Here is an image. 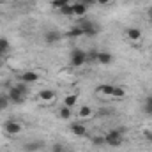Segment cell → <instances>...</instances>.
<instances>
[{
	"mask_svg": "<svg viewBox=\"0 0 152 152\" xmlns=\"http://www.w3.org/2000/svg\"><path fill=\"white\" fill-rule=\"evenodd\" d=\"M71 9H73V16H76V18H83L87 14V11H88V7H85L80 2H73L71 4Z\"/></svg>",
	"mask_w": 152,
	"mask_h": 152,
	"instance_id": "obj_7",
	"label": "cell"
},
{
	"mask_svg": "<svg viewBox=\"0 0 152 152\" xmlns=\"http://www.w3.org/2000/svg\"><path fill=\"white\" fill-rule=\"evenodd\" d=\"M76 103H78V94H69L64 99V106H67V108H73Z\"/></svg>",
	"mask_w": 152,
	"mask_h": 152,
	"instance_id": "obj_16",
	"label": "cell"
},
{
	"mask_svg": "<svg viewBox=\"0 0 152 152\" xmlns=\"http://www.w3.org/2000/svg\"><path fill=\"white\" fill-rule=\"evenodd\" d=\"M112 97H115V99H122V97H126V90H124L122 87H113Z\"/></svg>",
	"mask_w": 152,
	"mask_h": 152,
	"instance_id": "obj_21",
	"label": "cell"
},
{
	"mask_svg": "<svg viewBox=\"0 0 152 152\" xmlns=\"http://www.w3.org/2000/svg\"><path fill=\"white\" fill-rule=\"evenodd\" d=\"M9 103H11V101H9V97H7L5 94H0V112H2L4 108H7V106H9Z\"/></svg>",
	"mask_w": 152,
	"mask_h": 152,
	"instance_id": "obj_25",
	"label": "cell"
},
{
	"mask_svg": "<svg viewBox=\"0 0 152 152\" xmlns=\"http://www.w3.org/2000/svg\"><path fill=\"white\" fill-rule=\"evenodd\" d=\"M78 2H80V4H83L85 7H92V5H97V4H96V0H78Z\"/></svg>",
	"mask_w": 152,
	"mask_h": 152,
	"instance_id": "obj_28",
	"label": "cell"
},
{
	"mask_svg": "<svg viewBox=\"0 0 152 152\" xmlns=\"http://www.w3.org/2000/svg\"><path fill=\"white\" fill-rule=\"evenodd\" d=\"M113 87L115 85H110V83H104V85H99L96 90H97V94H104V96H112V92H113Z\"/></svg>",
	"mask_w": 152,
	"mask_h": 152,
	"instance_id": "obj_14",
	"label": "cell"
},
{
	"mask_svg": "<svg viewBox=\"0 0 152 152\" xmlns=\"http://www.w3.org/2000/svg\"><path fill=\"white\" fill-rule=\"evenodd\" d=\"M2 55H4V53H2V51H0V57H2Z\"/></svg>",
	"mask_w": 152,
	"mask_h": 152,
	"instance_id": "obj_33",
	"label": "cell"
},
{
	"mask_svg": "<svg viewBox=\"0 0 152 152\" xmlns=\"http://www.w3.org/2000/svg\"><path fill=\"white\" fill-rule=\"evenodd\" d=\"M104 143L110 147H118L122 143V131L120 129H112L104 134Z\"/></svg>",
	"mask_w": 152,
	"mask_h": 152,
	"instance_id": "obj_3",
	"label": "cell"
},
{
	"mask_svg": "<svg viewBox=\"0 0 152 152\" xmlns=\"http://www.w3.org/2000/svg\"><path fill=\"white\" fill-rule=\"evenodd\" d=\"M23 149H25L27 152H34V151H39V149H41V143H39V142H34V143L30 142V143H25V147H23Z\"/></svg>",
	"mask_w": 152,
	"mask_h": 152,
	"instance_id": "obj_23",
	"label": "cell"
},
{
	"mask_svg": "<svg viewBox=\"0 0 152 152\" xmlns=\"http://www.w3.org/2000/svg\"><path fill=\"white\" fill-rule=\"evenodd\" d=\"M9 48H11V42H9V39L0 37V51H2V53H7V51H9Z\"/></svg>",
	"mask_w": 152,
	"mask_h": 152,
	"instance_id": "obj_22",
	"label": "cell"
},
{
	"mask_svg": "<svg viewBox=\"0 0 152 152\" xmlns=\"http://www.w3.org/2000/svg\"><path fill=\"white\" fill-rule=\"evenodd\" d=\"M71 115H73V112H71V108H67V106H62L60 112H58V117H60L62 120H69Z\"/></svg>",
	"mask_w": 152,
	"mask_h": 152,
	"instance_id": "obj_19",
	"label": "cell"
},
{
	"mask_svg": "<svg viewBox=\"0 0 152 152\" xmlns=\"http://www.w3.org/2000/svg\"><path fill=\"white\" fill-rule=\"evenodd\" d=\"M126 37L129 39L131 42H138V41L142 39V30L136 28V27H129V28L126 30Z\"/></svg>",
	"mask_w": 152,
	"mask_h": 152,
	"instance_id": "obj_8",
	"label": "cell"
},
{
	"mask_svg": "<svg viewBox=\"0 0 152 152\" xmlns=\"http://www.w3.org/2000/svg\"><path fill=\"white\" fill-rule=\"evenodd\" d=\"M39 99H41L42 103H53V101L57 99V92L51 90V88H44V90L39 92Z\"/></svg>",
	"mask_w": 152,
	"mask_h": 152,
	"instance_id": "obj_6",
	"label": "cell"
},
{
	"mask_svg": "<svg viewBox=\"0 0 152 152\" xmlns=\"http://www.w3.org/2000/svg\"><path fill=\"white\" fill-rule=\"evenodd\" d=\"M51 152H66V149H64V145L55 143V145H53V149H51Z\"/></svg>",
	"mask_w": 152,
	"mask_h": 152,
	"instance_id": "obj_29",
	"label": "cell"
},
{
	"mask_svg": "<svg viewBox=\"0 0 152 152\" xmlns=\"http://www.w3.org/2000/svg\"><path fill=\"white\" fill-rule=\"evenodd\" d=\"M78 27L83 30V36H87V37H94V36L99 34V27L94 21H90V20H81Z\"/></svg>",
	"mask_w": 152,
	"mask_h": 152,
	"instance_id": "obj_2",
	"label": "cell"
},
{
	"mask_svg": "<svg viewBox=\"0 0 152 152\" xmlns=\"http://www.w3.org/2000/svg\"><path fill=\"white\" fill-rule=\"evenodd\" d=\"M0 58H2V57H0ZM0 64H2V62H0Z\"/></svg>",
	"mask_w": 152,
	"mask_h": 152,
	"instance_id": "obj_34",
	"label": "cell"
},
{
	"mask_svg": "<svg viewBox=\"0 0 152 152\" xmlns=\"http://www.w3.org/2000/svg\"><path fill=\"white\" fill-rule=\"evenodd\" d=\"M147 14H149V18H151V20H152V5H151V7H149V11H147Z\"/></svg>",
	"mask_w": 152,
	"mask_h": 152,
	"instance_id": "obj_32",
	"label": "cell"
},
{
	"mask_svg": "<svg viewBox=\"0 0 152 152\" xmlns=\"http://www.w3.org/2000/svg\"><path fill=\"white\" fill-rule=\"evenodd\" d=\"M92 143L94 145H104V136H94L92 138Z\"/></svg>",
	"mask_w": 152,
	"mask_h": 152,
	"instance_id": "obj_27",
	"label": "cell"
},
{
	"mask_svg": "<svg viewBox=\"0 0 152 152\" xmlns=\"http://www.w3.org/2000/svg\"><path fill=\"white\" fill-rule=\"evenodd\" d=\"M60 14H64V16H73V9H71V5H66L64 9H60L58 11Z\"/></svg>",
	"mask_w": 152,
	"mask_h": 152,
	"instance_id": "obj_26",
	"label": "cell"
},
{
	"mask_svg": "<svg viewBox=\"0 0 152 152\" xmlns=\"http://www.w3.org/2000/svg\"><path fill=\"white\" fill-rule=\"evenodd\" d=\"M69 62L73 67H81L87 64V51L80 50V48H75L71 51V57H69Z\"/></svg>",
	"mask_w": 152,
	"mask_h": 152,
	"instance_id": "obj_1",
	"label": "cell"
},
{
	"mask_svg": "<svg viewBox=\"0 0 152 152\" xmlns=\"http://www.w3.org/2000/svg\"><path fill=\"white\" fill-rule=\"evenodd\" d=\"M97 53H99L97 50H90L87 53V64H90V62L92 64H97Z\"/></svg>",
	"mask_w": 152,
	"mask_h": 152,
	"instance_id": "obj_20",
	"label": "cell"
},
{
	"mask_svg": "<svg viewBox=\"0 0 152 152\" xmlns=\"http://www.w3.org/2000/svg\"><path fill=\"white\" fill-rule=\"evenodd\" d=\"M143 112L147 115H152V96H147L143 99Z\"/></svg>",
	"mask_w": 152,
	"mask_h": 152,
	"instance_id": "obj_18",
	"label": "cell"
},
{
	"mask_svg": "<svg viewBox=\"0 0 152 152\" xmlns=\"http://www.w3.org/2000/svg\"><path fill=\"white\" fill-rule=\"evenodd\" d=\"M71 131H73V134H76V136H85L87 134V127L81 122H73L71 124Z\"/></svg>",
	"mask_w": 152,
	"mask_h": 152,
	"instance_id": "obj_12",
	"label": "cell"
},
{
	"mask_svg": "<svg viewBox=\"0 0 152 152\" xmlns=\"http://www.w3.org/2000/svg\"><path fill=\"white\" fill-rule=\"evenodd\" d=\"M143 138H145L147 142H151V143H152V131L145 129V131H143Z\"/></svg>",
	"mask_w": 152,
	"mask_h": 152,
	"instance_id": "obj_30",
	"label": "cell"
},
{
	"mask_svg": "<svg viewBox=\"0 0 152 152\" xmlns=\"http://www.w3.org/2000/svg\"><path fill=\"white\" fill-rule=\"evenodd\" d=\"M90 115H92V110H90V106H87V104L80 106V110H78V117H80V118H88Z\"/></svg>",
	"mask_w": 152,
	"mask_h": 152,
	"instance_id": "obj_17",
	"label": "cell"
},
{
	"mask_svg": "<svg viewBox=\"0 0 152 152\" xmlns=\"http://www.w3.org/2000/svg\"><path fill=\"white\" fill-rule=\"evenodd\" d=\"M7 97H9V101H11V103H14V104H23V103H25V99H27V96H25V94H21V92H18L14 87H11V88H9Z\"/></svg>",
	"mask_w": 152,
	"mask_h": 152,
	"instance_id": "obj_5",
	"label": "cell"
},
{
	"mask_svg": "<svg viewBox=\"0 0 152 152\" xmlns=\"http://www.w3.org/2000/svg\"><path fill=\"white\" fill-rule=\"evenodd\" d=\"M21 124L20 122H16V120H7L5 124H4V131H5V134H9V136H16V134H20L21 133Z\"/></svg>",
	"mask_w": 152,
	"mask_h": 152,
	"instance_id": "obj_4",
	"label": "cell"
},
{
	"mask_svg": "<svg viewBox=\"0 0 152 152\" xmlns=\"http://www.w3.org/2000/svg\"><path fill=\"white\" fill-rule=\"evenodd\" d=\"M20 80L23 83H36L39 80V73H36V71H25L23 75L20 76Z\"/></svg>",
	"mask_w": 152,
	"mask_h": 152,
	"instance_id": "obj_10",
	"label": "cell"
},
{
	"mask_svg": "<svg viewBox=\"0 0 152 152\" xmlns=\"http://www.w3.org/2000/svg\"><path fill=\"white\" fill-rule=\"evenodd\" d=\"M66 36H67L69 39H78V37H81V36H83V30H81V28L76 25V27L69 28V30L66 32Z\"/></svg>",
	"mask_w": 152,
	"mask_h": 152,
	"instance_id": "obj_13",
	"label": "cell"
},
{
	"mask_svg": "<svg viewBox=\"0 0 152 152\" xmlns=\"http://www.w3.org/2000/svg\"><path fill=\"white\" fill-rule=\"evenodd\" d=\"M115 0H96V4L97 5H110V4H113Z\"/></svg>",
	"mask_w": 152,
	"mask_h": 152,
	"instance_id": "obj_31",
	"label": "cell"
},
{
	"mask_svg": "<svg viewBox=\"0 0 152 152\" xmlns=\"http://www.w3.org/2000/svg\"><path fill=\"white\" fill-rule=\"evenodd\" d=\"M113 62V55L110 51H99L97 53V64H103V66H108Z\"/></svg>",
	"mask_w": 152,
	"mask_h": 152,
	"instance_id": "obj_9",
	"label": "cell"
},
{
	"mask_svg": "<svg viewBox=\"0 0 152 152\" xmlns=\"http://www.w3.org/2000/svg\"><path fill=\"white\" fill-rule=\"evenodd\" d=\"M71 4H73L71 0H51V7L55 11H60V9H64L66 5H71Z\"/></svg>",
	"mask_w": 152,
	"mask_h": 152,
	"instance_id": "obj_15",
	"label": "cell"
},
{
	"mask_svg": "<svg viewBox=\"0 0 152 152\" xmlns=\"http://www.w3.org/2000/svg\"><path fill=\"white\" fill-rule=\"evenodd\" d=\"M14 88H16L18 92H21V94H25V96L28 94V87H27V83H23V81H21V83H16Z\"/></svg>",
	"mask_w": 152,
	"mask_h": 152,
	"instance_id": "obj_24",
	"label": "cell"
},
{
	"mask_svg": "<svg viewBox=\"0 0 152 152\" xmlns=\"http://www.w3.org/2000/svg\"><path fill=\"white\" fill-rule=\"evenodd\" d=\"M60 39H62V34L57 32V30H50V32L44 34V41H46L48 44H55V42H58Z\"/></svg>",
	"mask_w": 152,
	"mask_h": 152,
	"instance_id": "obj_11",
	"label": "cell"
}]
</instances>
